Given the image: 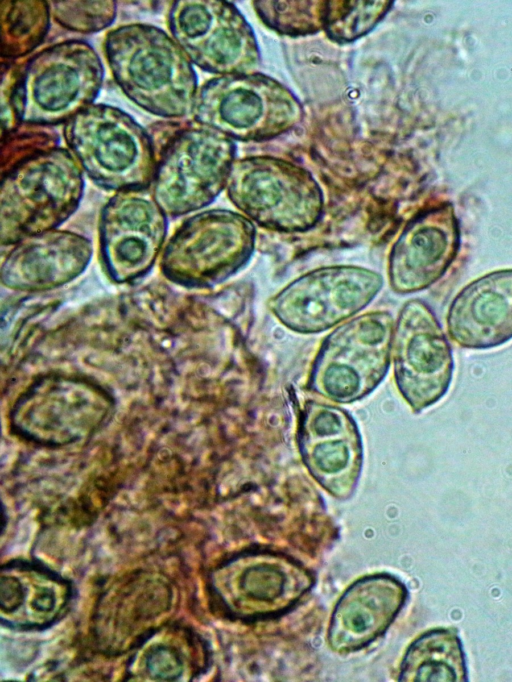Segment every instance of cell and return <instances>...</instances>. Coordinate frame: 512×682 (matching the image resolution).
I'll use <instances>...</instances> for the list:
<instances>
[{"label":"cell","instance_id":"obj_8","mask_svg":"<svg viewBox=\"0 0 512 682\" xmlns=\"http://www.w3.org/2000/svg\"><path fill=\"white\" fill-rule=\"evenodd\" d=\"M226 186L233 204L268 229L305 231L323 213V194L312 175L282 159L255 156L234 161Z\"/></svg>","mask_w":512,"mask_h":682},{"label":"cell","instance_id":"obj_1","mask_svg":"<svg viewBox=\"0 0 512 682\" xmlns=\"http://www.w3.org/2000/svg\"><path fill=\"white\" fill-rule=\"evenodd\" d=\"M103 77L99 55L83 40L49 46L22 68L2 64V133L21 123H66L93 104Z\"/></svg>","mask_w":512,"mask_h":682},{"label":"cell","instance_id":"obj_24","mask_svg":"<svg viewBox=\"0 0 512 682\" xmlns=\"http://www.w3.org/2000/svg\"><path fill=\"white\" fill-rule=\"evenodd\" d=\"M464 653L458 636L447 629L431 630L408 648L399 680L466 681Z\"/></svg>","mask_w":512,"mask_h":682},{"label":"cell","instance_id":"obj_11","mask_svg":"<svg viewBox=\"0 0 512 682\" xmlns=\"http://www.w3.org/2000/svg\"><path fill=\"white\" fill-rule=\"evenodd\" d=\"M310 574L297 562L269 552H247L218 565L209 588L227 615L254 620L289 609L311 586Z\"/></svg>","mask_w":512,"mask_h":682},{"label":"cell","instance_id":"obj_16","mask_svg":"<svg viewBox=\"0 0 512 682\" xmlns=\"http://www.w3.org/2000/svg\"><path fill=\"white\" fill-rule=\"evenodd\" d=\"M458 247L459 230L451 206L419 215L405 227L392 248L391 286L400 293L427 288L446 272Z\"/></svg>","mask_w":512,"mask_h":682},{"label":"cell","instance_id":"obj_4","mask_svg":"<svg viewBox=\"0 0 512 682\" xmlns=\"http://www.w3.org/2000/svg\"><path fill=\"white\" fill-rule=\"evenodd\" d=\"M71 153L98 186L118 192L152 184L155 148L151 135L123 110L92 104L65 123Z\"/></svg>","mask_w":512,"mask_h":682},{"label":"cell","instance_id":"obj_5","mask_svg":"<svg viewBox=\"0 0 512 682\" xmlns=\"http://www.w3.org/2000/svg\"><path fill=\"white\" fill-rule=\"evenodd\" d=\"M114 408L103 386L78 376L49 374L33 381L10 411L12 432L44 447L68 446L92 437Z\"/></svg>","mask_w":512,"mask_h":682},{"label":"cell","instance_id":"obj_7","mask_svg":"<svg viewBox=\"0 0 512 682\" xmlns=\"http://www.w3.org/2000/svg\"><path fill=\"white\" fill-rule=\"evenodd\" d=\"M235 151L230 137L210 127L191 124L177 129L156 165L154 200L173 217L206 207L227 185Z\"/></svg>","mask_w":512,"mask_h":682},{"label":"cell","instance_id":"obj_19","mask_svg":"<svg viewBox=\"0 0 512 682\" xmlns=\"http://www.w3.org/2000/svg\"><path fill=\"white\" fill-rule=\"evenodd\" d=\"M300 448L314 478L331 494L347 497L361 466V444L353 422L340 409L314 404L307 409Z\"/></svg>","mask_w":512,"mask_h":682},{"label":"cell","instance_id":"obj_18","mask_svg":"<svg viewBox=\"0 0 512 682\" xmlns=\"http://www.w3.org/2000/svg\"><path fill=\"white\" fill-rule=\"evenodd\" d=\"M73 596L71 582L37 560L13 559L0 570V615L3 626L43 630L65 614Z\"/></svg>","mask_w":512,"mask_h":682},{"label":"cell","instance_id":"obj_14","mask_svg":"<svg viewBox=\"0 0 512 682\" xmlns=\"http://www.w3.org/2000/svg\"><path fill=\"white\" fill-rule=\"evenodd\" d=\"M167 226L166 213L144 190L114 195L99 221L101 260L109 278L130 283L146 275L160 252Z\"/></svg>","mask_w":512,"mask_h":682},{"label":"cell","instance_id":"obj_15","mask_svg":"<svg viewBox=\"0 0 512 682\" xmlns=\"http://www.w3.org/2000/svg\"><path fill=\"white\" fill-rule=\"evenodd\" d=\"M392 348L397 385L415 411L434 404L447 392L453 370L451 349L424 302L411 300L402 308Z\"/></svg>","mask_w":512,"mask_h":682},{"label":"cell","instance_id":"obj_29","mask_svg":"<svg viewBox=\"0 0 512 682\" xmlns=\"http://www.w3.org/2000/svg\"><path fill=\"white\" fill-rule=\"evenodd\" d=\"M59 136L48 126L21 123L2 133V173L38 152L58 146Z\"/></svg>","mask_w":512,"mask_h":682},{"label":"cell","instance_id":"obj_3","mask_svg":"<svg viewBox=\"0 0 512 682\" xmlns=\"http://www.w3.org/2000/svg\"><path fill=\"white\" fill-rule=\"evenodd\" d=\"M84 179L64 148L38 152L2 173L0 234L3 245L55 230L78 208Z\"/></svg>","mask_w":512,"mask_h":682},{"label":"cell","instance_id":"obj_13","mask_svg":"<svg viewBox=\"0 0 512 682\" xmlns=\"http://www.w3.org/2000/svg\"><path fill=\"white\" fill-rule=\"evenodd\" d=\"M382 277L356 266H329L294 280L271 301V309L287 327L319 332L363 309L382 286Z\"/></svg>","mask_w":512,"mask_h":682},{"label":"cell","instance_id":"obj_9","mask_svg":"<svg viewBox=\"0 0 512 682\" xmlns=\"http://www.w3.org/2000/svg\"><path fill=\"white\" fill-rule=\"evenodd\" d=\"M255 229L246 217L223 209L190 217L168 242L162 256L164 276L183 287L216 285L249 260Z\"/></svg>","mask_w":512,"mask_h":682},{"label":"cell","instance_id":"obj_17","mask_svg":"<svg viewBox=\"0 0 512 682\" xmlns=\"http://www.w3.org/2000/svg\"><path fill=\"white\" fill-rule=\"evenodd\" d=\"M172 590L159 576L140 573L102 597L95 617L97 638L110 652L137 647L171 608Z\"/></svg>","mask_w":512,"mask_h":682},{"label":"cell","instance_id":"obj_25","mask_svg":"<svg viewBox=\"0 0 512 682\" xmlns=\"http://www.w3.org/2000/svg\"><path fill=\"white\" fill-rule=\"evenodd\" d=\"M50 14L46 1H2V58L16 59L39 46L49 30Z\"/></svg>","mask_w":512,"mask_h":682},{"label":"cell","instance_id":"obj_23","mask_svg":"<svg viewBox=\"0 0 512 682\" xmlns=\"http://www.w3.org/2000/svg\"><path fill=\"white\" fill-rule=\"evenodd\" d=\"M130 659L127 679L134 681H189L206 663V649L190 629H155Z\"/></svg>","mask_w":512,"mask_h":682},{"label":"cell","instance_id":"obj_20","mask_svg":"<svg viewBox=\"0 0 512 682\" xmlns=\"http://www.w3.org/2000/svg\"><path fill=\"white\" fill-rule=\"evenodd\" d=\"M92 256L91 242L79 234L51 230L15 243L1 268L2 284L19 291L57 288L78 277Z\"/></svg>","mask_w":512,"mask_h":682},{"label":"cell","instance_id":"obj_21","mask_svg":"<svg viewBox=\"0 0 512 682\" xmlns=\"http://www.w3.org/2000/svg\"><path fill=\"white\" fill-rule=\"evenodd\" d=\"M407 596L405 586L389 574L354 582L333 611L328 632L330 646L340 652L360 649L392 623Z\"/></svg>","mask_w":512,"mask_h":682},{"label":"cell","instance_id":"obj_10","mask_svg":"<svg viewBox=\"0 0 512 682\" xmlns=\"http://www.w3.org/2000/svg\"><path fill=\"white\" fill-rule=\"evenodd\" d=\"M392 317L385 312L361 315L337 328L316 358L312 384L334 400L348 402L370 392L389 366Z\"/></svg>","mask_w":512,"mask_h":682},{"label":"cell","instance_id":"obj_6","mask_svg":"<svg viewBox=\"0 0 512 682\" xmlns=\"http://www.w3.org/2000/svg\"><path fill=\"white\" fill-rule=\"evenodd\" d=\"M193 115L231 139L262 141L292 129L303 117L299 99L261 73L222 75L202 85Z\"/></svg>","mask_w":512,"mask_h":682},{"label":"cell","instance_id":"obj_28","mask_svg":"<svg viewBox=\"0 0 512 682\" xmlns=\"http://www.w3.org/2000/svg\"><path fill=\"white\" fill-rule=\"evenodd\" d=\"M51 14L62 27L93 33L110 26L116 17L115 1H53Z\"/></svg>","mask_w":512,"mask_h":682},{"label":"cell","instance_id":"obj_2","mask_svg":"<svg viewBox=\"0 0 512 682\" xmlns=\"http://www.w3.org/2000/svg\"><path fill=\"white\" fill-rule=\"evenodd\" d=\"M104 50L115 82L139 107L164 118L193 113L197 75L165 31L148 24L120 26L106 35Z\"/></svg>","mask_w":512,"mask_h":682},{"label":"cell","instance_id":"obj_26","mask_svg":"<svg viewBox=\"0 0 512 682\" xmlns=\"http://www.w3.org/2000/svg\"><path fill=\"white\" fill-rule=\"evenodd\" d=\"M391 4L389 1H325L322 28L331 39L350 42L373 29Z\"/></svg>","mask_w":512,"mask_h":682},{"label":"cell","instance_id":"obj_22","mask_svg":"<svg viewBox=\"0 0 512 682\" xmlns=\"http://www.w3.org/2000/svg\"><path fill=\"white\" fill-rule=\"evenodd\" d=\"M447 325L451 338L467 348H490L512 338V269L473 281L453 300Z\"/></svg>","mask_w":512,"mask_h":682},{"label":"cell","instance_id":"obj_12","mask_svg":"<svg viewBox=\"0 0 512 682\" xmlns=\"http://www.w3.org/2000/svg\"><path fill=\"white\" fill-rule=\"evenodd\" d=\"M168 25L174 40L202 70L222 75L248 74L260 60L251 26L226 1L173 2Z\"/></svg>","mask_w":512,"mask_h":682},{"label":"cell","instance_id":"obj_27","mask_svg":"<svg viewBox=\"0 0 512 682\" xmlns=\"http://www.w3.org/2000/svg\"><path fill=\"white\" fill-rule=\"evenodd\" d=\"M267 26L283 34L301 35L322 28L325 1H256Z\"/></svg>","mask_w":512,"mask_h":682}]
</instances>
